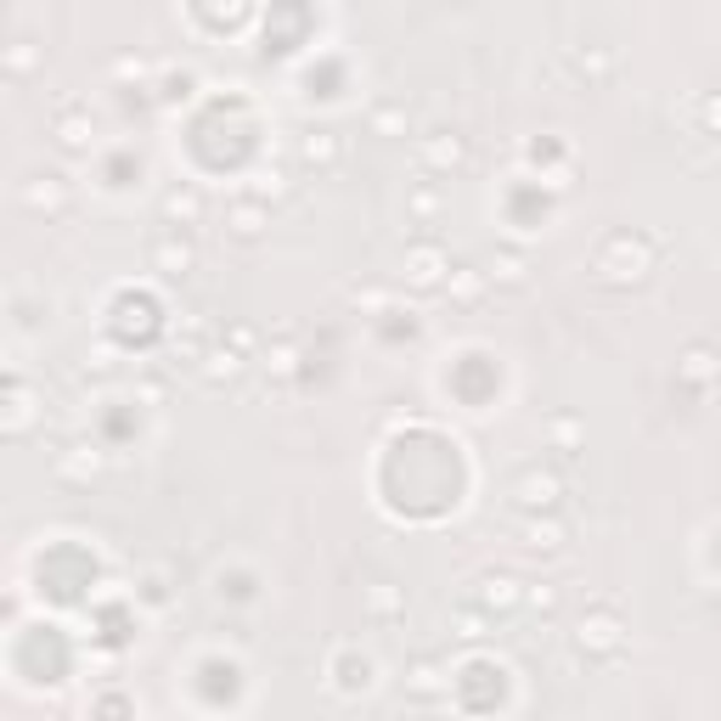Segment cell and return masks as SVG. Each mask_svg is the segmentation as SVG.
I'll return each mask as SVG.
<instances>
[{"instance_id": "cell-5", "label": "cell", "mask_w": 721, "mask_h": 721, "mask_svg": "<svg viewBox=\"0 0 721 721\" xmlns=\"http://www.w3.org/2000/svg\"><path fill=\"white\" fill-rule=\"evenodd\" d=\"M468 603H479V609H485V614H513V609H524V581H518V575L513 569H485V575H479V581H473V598Z\"/></svg>"}, {"instance_id": "cell-22", "label": "cell", "mask_w": 721, "mask_h": 721, "mask_svg": "<svg viewBox=\"0 0 721 721\" xmlns=\"http://www.w3.org/2000/svg\"><path fill=\"white\" fill-rule=\"evenodd\" d=\"M367 124H372V135H406L412 113H406V102H378Z\"/></svg>"}, {"instance_id": "cell-12", "label": "cell", "mask_w": 721, "mask_h": 721, "mask_svg": "<svg viewBox=\"0 0 721 721\" xmlns=\"http://www.w3.org/2000/svg\"><path fill=\"white\" fill-rule=\"evenodd\" d=\"M52 135H57V148H63L68 159H85V153L96 148V124H90V113H79V108H68V113H57V124H52Z\"/></svg>"}, {"instance_id": "cell-10", "label": "cell", "mask_w": 721, "mask_h": 721, "mask_svg": "<svg viewBox=\"0 0 721 721\" xmlns=\"http://www.w3.org/2000/svg\"><path fill=\"white\" fill-rule=\"evenodd\" d=\"M243 367H249V356L237 350V345H209L204 361H198V378L209 383V390H226V383L243 378Z\"/></svg>"}, {"instance_id": "cell-32", "label": "cell", "mask_w": 721, "mask_h": 721, "mask_svg": "<svg viewBox=\"0 0 721 721\" xmlns=\"http://www.w3.org/2000/svg\"><path fill=\"white\" fill-rule=\"evenodd\" d=\"M130 74H148V63H141V57H124V63H119V79H130Z\"/></svg>"}, {"instance_id": "cell-23", "label": "cell", "mask_w": 721, "mask_h": 721, "mask_svg": "<svg viewBox=\"0 0 721 721\" xmlns=\"http://www.w3.org/2000/svg\"><path fill=\"white\" fill-rule=\"evenodd\" d=\"M524 276H531V265H524V254L502 249V254L491 260V282H502V287H524Z\"/></svg>"}, {"instance_id": "cell-11", "label": "cell", "mask_w": 721, "mask_h": 721, "mask_svg": "<svg viewBox=\"0 0 721 721\" xmlns=\"http://www.w3.org/2000/svg\"><path fill=\"white\" fill-rule=\"evenodd\" d=\"M299 164H310V170H339V164H345V135H339V130H305V135H299Z\"/></svg>"}, {"instance_id": "cell-27", "label": "cell", "mask_w": 721, "mask_h": 721, "mask_svg": "<svg viewBox=\"0 0 721 721\" xmlns=\"http://www.w3.org/2000/svg\"><path fill=\"white\" fill-rule=\"evenodd\" d=\"M524 609L553 614V609H558V587H524Z\"/></svg>"}, {"instance_id": "cell-2", "label": "cell", "mask_w": 721, "mask_h": 721, "mask_svg": "<svg viewBox=\"0 0 721 721\" xmlns=\"http://www.w3.org/2000/svg\"><path fill=\"white\" fill-rule=\"evenodd\" d=\"M620 648H626V620H620L614 603H598L581 614V626H575V654L603 665V659H620Z\"/></svg>"}, {"instance_id": "cell-15", "label": "cell", "mask_w": 721, "mask_h": 721, "mask_svg": "<svg viewBox=\"0 0 721 721\" xmlns=\"http://www.w3.org/2000/svg\"><path fill=\"white\" fill-rule=\"evenodd\" d=\"M265 220H271V209H265V198H254V192H249V198H237L231 215H226V226H231L237 243H254V237L265 231Z\"/></svg>"}, {"instance_id": "cell-19", "label": "cell", "mask_w": 721, "mask_h": 721, "mask_svg": "<svg viewBox=\"0 0 721 721\" xmlns=\"http://www.w3.org/2000/svg\"><path fill=\"white\" fill-rule=\"evenodd\" d=\"M485 282H491V271H473V265H451V276H446V294H451L457 305H473L479 294H485Z\"/></svg>"}, {"instance_id": "cell-8", "label": "cell", "mask_w": 721, "mask_h": 721, "mask_svg": "<svg viewBox=\"0 0 721 721\" xmlns=\"http://www.w3.org/2000/svg\"><path fill=\"white\" fill-rule=\"evenodd\" d=\"M417 159H423L428 175H451V170H462L468 148H462L457 130H428V135H417Z\"/></svg>"}, {"instance_id": "cell-29", "label": "cell", "mask_w": 721, "mask_h": 721, "mask_svg": "<svg viewBox=\"0 0 721 721\" xmlns=\"http://www.w3.org/2000/svg\"><path fill=\"white\" fill-rule=\"evenodd\" d=\"M294 361H299V350H294V345H287V339H282V345H276V350L265 356V367H271V372H282V378H287V372H294Z\"/></svg>"}, {"instance_id": "cell-7", "label": "cell", "mask_w": 721, "mask_h": 721, "mask_svg": "<svg viewBox=\"0 0 721 721\" xmlns=\"http://www.w3.org/2000/svg\"><path fill=\"white\" fill-rule=\"evenodd\" d=\"M327 677H332V688H339L345 699H356V693L372 688V659L361 648L339 643V648H332V659H327Z\"/></svg>"}, {"instance_id": "cell-28", "label": "cell", "mask_w": 721, "mask_h": 721, "mask_svg": "<svg viewBox=\"0 0 721 721\" xmlns=\"http://www.w3.org/2000/svg\"><path fill=\"white\" fill-rule=\"evenodd\" d=\"M435 209H440V192H435V186H417V192H412V215H417V220H428Z\"/></svg>"}, {"instance_id": "cell-31", "label": "cell", "mask_w": 721, "mask_h": 721, "mask_svg": "<svg viewBox=\"0 0 721 721\" xmlns=\"http://www.w3.org/2000/svg\"><path fill=\"white\" fill-rule=\"evenodd\" d=\"M704 124L721 130V96H710V102H704Z\"/></svg>"}, {"instance_id": "cell-14", "label": "cell", "mask_w": 721, "mask_h": 721, "mask_svg": "<svg viewBox=\"0 0 721 721\" xmlns=\"http://www.w3.org/2000/svg\"><path fill=\"white\" fill-rule=\"evenodd\" d=\"M564 542H569V531L558 513H524V547L531 553H558Z\"/></svg>"}, {"instance_id": "cell-6", "label": "cell", "mask_w": 721, "mask_h": 721, "mask_svg": "<svg viewBox=\"0 0 721 721\" xmlns=\"http://www.w3.org/2000/svg\"><path fill=\"white\" fill-rule=\"evenodd\" d=\"M23 204H29L34 215H45V220H63V215L74 209V186H68V175H29Z\"/></svg>"}, {"instance_id": "cell-1", "label": "cell", "mask_w": 721, "mask_h": 721, "mask_svg": "<svg viewBox=\"0 0 721 721\" xmlns=\"http://www.w3.org/2000/svg\"><path fill=\"white\" fill-rule=\"evenodd\" d=\"M592 271L603 282H614V287H637L654 271V243H648V237H637V231H614V237H603Z\"/></svg>"}, {"instance_id": "cell-24", "label": "cell", "mask_w": 721, "mask_h": 721, "mask_svg": "<svg viewBox=\"0 0 721 721\" xmlns=\"http://www.w3.org/2000/svg\"><path fill=\"white\" fill-rule=\"evenodd\" d=\"M547 435H553V446H558V457H575V451H581V423H575L569 412H558V417L547 423Z\"/></svg>"}, {"instance_id": "cell-30", "label": "cell", "mask_w": 721, "mask_h": 721, "mask_svg": "<svg viewBox=\"0 0 721 721\" xmlns=\"http://www.w3.org/2000/svg\"><path fill=\"white\" fill-rule=\"evenodd\" d=\"M226 345H237V350H254V327H231V339Z\"/></svg>"}, {"instance_id": "cell-18", "label": "cell", "mask_w": 721, "mask_h": 721, "mask_svg": "<svg viewBox=\"0 0 721 721\" xmlns=\"http://www.w3.org/2000/svg\"><path fill=\"white\" fill-rule=\"evenodd\" d=\"M677 372L688 378V383H699V390H704V383L721 372V361H715V350L704 345V339H693L688 350H682V361H677Z\"/></svg>"}, {"instance_id": "cell-9", "label": "cell", "mask_w": 721, "mask_h": 721, "mask_svg": "<svg viewBox=\"0 0 721 721\" xmlns=\"http://www.w3.org/2000/svg\"><path fill=\"white\" fill-rule=\"evenodd\" d=\"M148 260H153V271H159V276H170V282H181V276L198 271V249H192L181 231L153 237V254H148Z\"/></svg>"}, {"instance_id": "cell-13", "label": "cell", "mask_w": 721, "mask_h": 721, "mask_svg": "<svg viewBox=\"0 0 721 721\" xmlns=\"http://www.w3.org/2000/svg\"><path fill=\"white\" fill-rule=\"evenodd\" d=\"M204 209H209V204H204V192H198V186H170V192H164V204H159V215H164L170 226H198Z\"/></svg>"}, {"instance_id": "cell-16", "label": "cell", "mask_w": 721, "mask_h": 721, "mask_svg": "<svg viewBox=\"0 0 721 721\" xmlns=\"http://www.w3.org/2000/svg\"><path fill=\"white\" fill-rule=\"evenodd\" d=\"M406 693H412V699H423V704H435V699L446 693L440 665H435V659H412V665H406Z\"/></svg>"}, {"instance_id": "cell-4", "label": "cell", "mask_w": 721, "mask_h": 721, "mask_svg": "<svg viewBox=\"0 0 721 721\" xmlns=\"http://www.w3.org/2000/svg\"><path fill=\"white\" fill-rule=\"evenodd\" d=\"M558 502H564V479L553 468H524L513 479V507L518 513H558Z\"/></svg>"}, {"instance_id": "cell-3", "label": "cell", "mask_w": 721, "mask_h": 721, "mask_svg": "<svg viewBox=\"0 0 721 721\" xmlns=\"http://www.w3.org/2000/svg\"><path fill=\"white\" fill-rule=\"evenodd\" d=\"M451 276V254L440 243H412L406 260H401V282L417 287V294H435V287H446Z\"/></svg>"}, {"instance_id": "cell-25", "label": "cell", "mask_w": 721, "mask_h": 721, "mask_svg": "<svg viewBox=\"0 0 721 721\" xmlns=\"http://www.w3.org/2000/svg\"><path fill=\"white\" fill-rule=\"evenodd\" d=\"M29 423H34V412H29V390H23V383H12V423H7V435L23 440V435H29Z\"/></svg>"}, {"instance_id": "cell-26", "label": "cell", "mask_w": 721, "mask_h": 721, "mask_svg": "<svg viewBox=\"0 0 721 721\" xmlns=\"http://www.w3.org/2000/svg\"><path fill=\"white\" fill-rule=\"evenodd\" d=\"M249 192H254V198H265V204H271V198H287V175H282V170H260Z\"/></svg>"}, {"instance_id": "cell-17", "label": "cell", "mask_w": 721, "mask_h": 721, "mask_svg": "<svg viewBox=\"0 0 721 721\" xmlns=\"http://www.w3.org/2000/svg\"><path fill=\"white\" fill-rule=\"evenodd\" d=\"M569 68H575V79H587V85H609L614 79V52H609V45H587V52L569 57Z\"/></svg>"}, {"instance_id": "cell-21", "label": "cell", "mask_w": 721, "mask_h": 721, "mask_svg": "<svg viewBox=\"0 0 721 721\" xmlns=\"http://www.w3.org/2000/svg\"><path fill=\"white\" fill-rule=\"evenodd\" d=\"M96 468H102V451H96V446H68V457H57L63 479H90Z\"/></svg>"}, {"instance_id": "cell-20", "label": "cell", "mask_w": 721, "mask_h": 721, "mask_svg": "<svg viewBox=\"0 0 721 721\" xmlns=\"http://www.w3.org/2000/svg\"><path fill=\"white\" fill-rule=\"evenodd\" d=\"M367 614H372V620H395V614H406V598H401V587H390V581L367 587Z\"/></svg>"}]
</instances>
